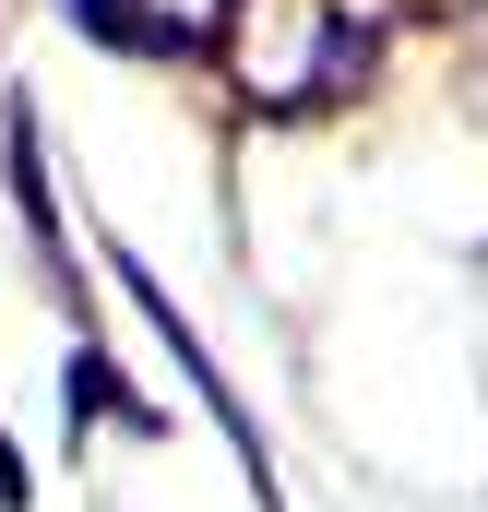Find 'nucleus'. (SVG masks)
<instances>
[{
  "mask_svg": "<svg viewBox=\"0 0 488 512\" xmlns=\"http://www.w3.org/2000/svg\"><path fill=\"white\" fill-rule=\"evenodd\" d=\"M358 24L334 12V0H262V24H250V96L262 108H310V96H334L346 72H358Z\"/></svg>",
  "mask_w": 488,
  "mask_h": 512,
  "instance_id": "nucleus-1",
  "label": "nucleus"
},
{
  "mask_svg": "<svg viewBox=\"0 0 488 512\" xmlns=\"http://www.w3.org/2000/svg\"><path fill=\"white\" fill-rule=\"evenodd\" d=\"M131 24H143L155 48H191V36H215V24H227V0H131Z\"/></svg>",
  "mask_w": 488,
  "mask_h": 512,
  "instance_id": "nucleus-3",
  "label": "nucleus"
},
{
  "mask_svg": "<svg viewBox=\"0 0 488 512\" xmlns=\"http://www.w3.org/2000/svg\"><path fill=\"white\" fill-rule=\"evenodd\" d=\"M60 382H72V417H84V429L108 417V429H131V441H155V405H131V382L96 358V346H72V370H60Z\"/></svg>",
  "mask_w": 488,
  "mask_h": 512,
  "instance_id": "nucleus-2",
  "label": "nucleus"
}]
</instances>
